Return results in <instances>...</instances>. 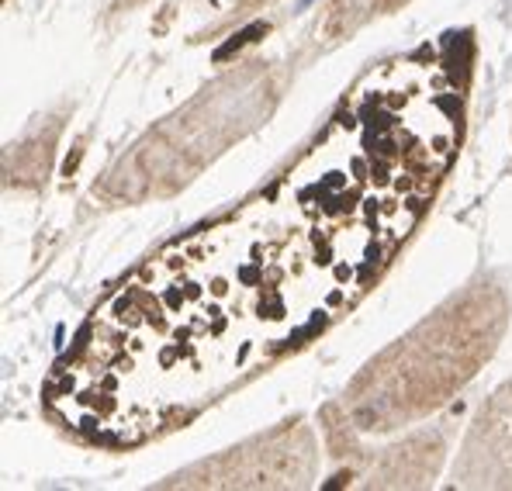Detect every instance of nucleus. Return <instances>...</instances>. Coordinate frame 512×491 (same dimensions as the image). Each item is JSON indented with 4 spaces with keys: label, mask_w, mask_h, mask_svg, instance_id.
<instances>
[{
    "label": "nucleus",
    "mask_w": 512,
    "mask_h": 491,
    "mask_svg": "<svg viewBox=\"0 0 512 491\" xmlns=\"http://www.w3.org/2000/svg\"><path fill=\"white\" fill-rule=\"evenodd\" d=\"M378 260L295 201L170 246L94 312L49 384L73 429L135 443L350 301Z\"/></svg>",
    "instance_id": "nucleus-1"
},
{
    "label": "nucleus",
    "mask_w": 512,
    "mask_h": 491,
    "mask_svg": "<svg viewBox=\"0 0 512 491\" xmlns=\"http://www.w3.org/2000/svg\"><path fill=\"white\" fill-rule=\"evenodd\" d=\"M260 32H263V25H250V28H246V32H239L236 39H232L229 45H222V49L215 52V59H225V56H232V52H236V49H243V45L250 42L253 35H260Z\"/></svg>",
    "instance_id": "nucleus-2"
}]
</instances>
